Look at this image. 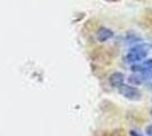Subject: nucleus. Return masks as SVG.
Instances as JSON below:
<instances>
[{
    "label": "nucleus",
    "instance_id": "14",
    "mask_svg": "<svg viewBox=\"0 0 152 136\" xmlns=\"http://www.w3.org/2000/svg\"><path fill=\"white\" fill-rule=\"evenodd\" d=\"M151 116H152V110H151Z\"/></svg>",
    "mask_w": 152,
    "mask_h": 136
},
{
    "label": "nucleus",
    "instance_id": "3",
    "mask_svg": "<svg viewBox=\"0 0 152 136\" xmlns=\"http://www.w3.org/2000/svg\"><path fill=\"white\" fill-rule=\"evenodd\" d=\"M118 92H119V94H121L123 97H125L131 101H140L142 99V93L140 92V90H137L134 86H131V85L124 84V83L118 87Z\"/></svg>",
    "mask_w": 152,
    "mask_h": 136
},
{
    "label": "nucleus",
    "instance_id": "8",
    "mask_svg": "<svg viewBox=\"0 0 152 136\" xmlns=\"http://www.w3.org/2000/svg\"><path fill=\"white\" fill-rule=\"evenodd\" d=\"M108 136H126V133L124 129L118 128V129H114L113 132L108 133Z\"/></svg>",
    "mask_w": 152,
    "mask_h": 136
},
{
    "label": "nucleus",
    "instance_id": "9",
    "mask_svg": "<svg viewBox=\"0 0 152 136\" xmlns=\"http://www.w3.org/2000/svg\"><path fill=\"white\" fill-rule=\"evenodd\" d=\"M143 66L145 68H149V69H152V59H146L145 61L143 63Z\"/></svg>",
    "mask_w": 152,
    "mask_h": 136
},
{
    "label": "nucleus",
    "instance_id": "13",
    "mask_svg": "<svg viewBox=\"0 0 152 136\" xmlns=\"http://www.w3.org/2000/svg\"><path fill=\"white\" fill-rule=\"evenodd\" d=\"M107 1H110V2H114V1H118V0H107Z\"/></svg>",
    "mask_w": 152,
    "mask_h": 136
},
{
    "label": "nucleus",
    "instance_id": "6",
    "mask_svg": "<svg viewBox=\"0 0 152 136\" xmlns=\"http://www.w3.org/2000/svg\"><path fill=\"white\" fill-rule=\"evenodd\" d=\"M128 82L131 83V84H134V85H140L142 84L144 81H143V78L141 77V75H140V73H135L133 75H131L129 77H128Z\"/></svg>",
    "mask_w": 152,
    "mask_h": 136
},
{
    "label": "nucleus",
    "instance_id": "11",
    "mask_svg": "<svg viewBox=\"0 0 152 136\" xmlns=\"http://www.w3.org/2000/svg\"><path fill=\"white\" fill-rule=\"evenodd\" d=\"M129 134H131V136H143L141 133H139L137 130H134V129L131 130V132H129Z\"/></svg>",
    "mask_w": 152,
    "mask_h": 136
},
{
    "label": "nucleus",
    "instance_id": "5",
    "mask_svg": "<svg viewBox=\"0 0 152 136\" xmlns=\"http://www.w3.org/2000/svg\"><path fill=\"white\" fill-rule=\"evenodd\" d=\"M124 74L119 73V71H115L109 76V83L113 87H119L123 83H124Z\"/></svg>",
    "mask_w": 152,
    "mask_h": 136
},
{
    "label": "nucleus",
    "instance_id": "10",
    "mask_svg": "<svg viewBox=\"0 0 152 136\" xmlns=\"http://www.w3.org/2000/svg\"><path fill=\"white\" fill-rule=\"evenodd\" d=\"M145 133H146V135L152 136V125H149V126L146 127V128H145Z\"/></svg>",
    "mask_w": 152,
    "mask_h": 136
},
{
    "label": "nucleus",
    "instance_id": "2",
    "mask_svg": "<svg viewBox=\"0 0 152 136\" xmlns=\"http://www.w3.org/2000/svg\"><path fill=\"white\" fill-rule=\"evenodd\" d=\"M114 57L115 55L109 48H98L93 51V60L100 63L102 65L110 64L114 60Z\"/></svg>",
    "mask_w": 152,
    "mask_h": 136
},
{
    "label": "nucleus",
    "instance_id": "12",
    "mask_svg": "<svg viewBox=\"0 0 152 136\" xmlns=\"http://www.w3.org/2000/svg\"><path fill=\"white\" fill-rule=\"evenodd\" d=\"M95 136H108V133H100V134H96Z\"/></svg>",
    "mask_w": 152,
    "mask_h": 136
},
{
    "label": "nucleus",
    "instance_id": "4",
    "mask_svg": "<svg viewBox=\"0 0 152 136\" xmlns=\"http://www.w3.org/2000/svg\"><path fill=\"white\" fill-rule=\"evenodd\" d=\"M95 36H96V40L99 42H106V41L110 40L114 36V32L110 28H108V27H100L96 31Z\"/></svg>",
    "mask_w": 152,
    "mask_h": 136
},
{
    "label": "nucleus",
    "instance_id": "7",
    "mask_svg": "<svg viewBox=\"0 0 152 136\" xmlns=\"http://www.w3.org/2000/svg\"><path fill=\"white\" fill-rule=\"evenodd\" d=\"M143 22L148 27H152V10L148 12V13L144 15V18H143Z\"/></svg>",
    "mask_w": 152,
    "mask_h": 136
},
{
    "label": "nucleus",
    "instance_id": "1",
    "mask_svg": "<svg viewBox=\"0 0 152 136\" xmlns=\"http://www.w3.org/2000/svg\"><path fill=\"white\" fill-rule=\"evenodd\" d=\"M149 53V45L146 44H137L133 47L126 56L127 63H136L142 59L146 58Z\"/></svg>",
    "mask_w": 152,
    "mask_h": 136
}]
</instances>
